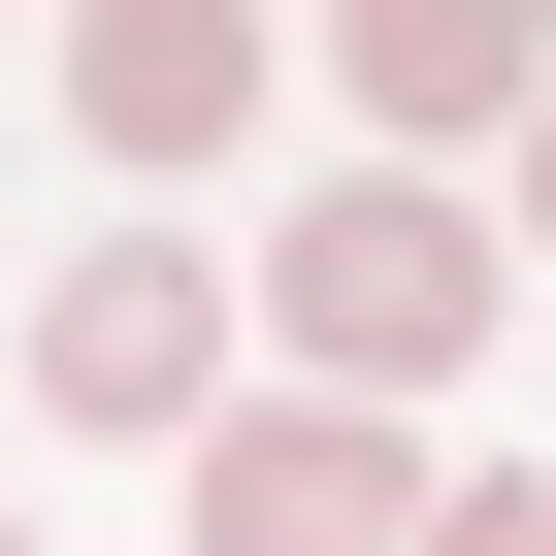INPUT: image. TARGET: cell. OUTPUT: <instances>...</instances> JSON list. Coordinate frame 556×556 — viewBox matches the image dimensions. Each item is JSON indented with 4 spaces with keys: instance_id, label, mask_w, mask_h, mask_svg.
Wrapping results in <instances>:
<instances>
[{
    "instance_id": "cell-4",
    "label": "cell",
    "mask_w": 556,
    "mask_h": 556,
    "mask_svg": "<svg viewBox=\"0 0 556 556\" xmlns=\"http://www.w3.org/2000/svg\"><path fill=\"white\" fill-rule=\"evenodd\" d=\"M66 131L99 164H229L262 131V34H229V0H99V34H66Z\"/></svg>"
},
{
    "instance_id": "cell-1",
    "label": "cell",
    "mask_w": 556,
    "mask_h": 556,
    "mask_svg": "<svg viewBox=\"0 0 556 556\" xmlns=\"http://www.w3.org/2000/svg\"><path fill=\"white\" fill-rule=\"evenodd\" d=\"M262 328H295L361 426L458 393V361H491V197H458V164H328L295 229H262Z\"/></svg>"
},
{
    "instance_id": "cell-7",
    "label": "cell",
    "mask_w": 556,
    "mask_h": 556,
    "mask_svg": "<svg viewBox=\"0 0 556 556\" xmlns=\"http://www.w3.org/2000/svg\"><path fill=\"white\" fill-rule=\"evenodd\" d=\"M523 262H556V99H523Z\"/></svg>"
},
{
    "instance_id": "cell-2",
    "label": "cell",
    "mask_w": 556,
    "mask_h": 556,
    "mask_svg": "<svg viewBox=\"0 0 556 556\" xmlns=\"http://www.w3.org/2000/svg\"><path fill=\"white\" fill-rule=\"evenodd\" d=\"M197 556H426V426H361V393L197 426Z\"/></svg>"
},
{
    "instance_id": "cell-5",
    "label": "cell",
    "mask_w": 556,
    "mask_h": 556,
    "mask_svg": "<svg viewBox=\"0 0 556 556\" xmlns=\"http://www.w3.org/2000/svg\"><path fill=\"white\" fill-rule=\"evenodd\" d=\"M328 99H361V131H523L556 66L491 34V0H361V34H328Z\"/></svg>"
},
{
    "instance_id": "cell-8",
    "label": "cell",
    "mask_w": 556,
    "mask_h": 556,
    "mask_svg": "<svg viewBox=\"0 0 556 556\" xmlns=\"http://www.w3.org/2000/svg\"><path fill=\"white\" fill-rule=\"evenodd\" d=\"M0 556H34V523H0Z\"/></svg>"
},
{
    "instance_id": "cell-6",
    "label": "cell",
    "mask_w": 556,
    "mask_h": 556,
    "mask_svg": "<svg viewBox=\"0 0 556 556\" xmlns=\"http://www.w3.org/2000/svg\"><path fill=\"white\" fill-rule=\"evenodd\" d=\"M426 556H556V491H523V458H491V491H426Z\"/></svg>"
},
{
    "instance_id": "cell-3",
    "label": "cell",
    "mask_w": 556,
    "mask_h": 556,
    "mask_svg": "<svg viewBox=\"0 0 556 556\" xmlns=\"http://www.w3.org/2000/svg\"><path fill=\"white\" fill-rule=\"evenodd\" d=\"M34 393H66V426H197V393H229V262H164V229H99L66 295H34Z\"/></svg>"
}]
</instances>
